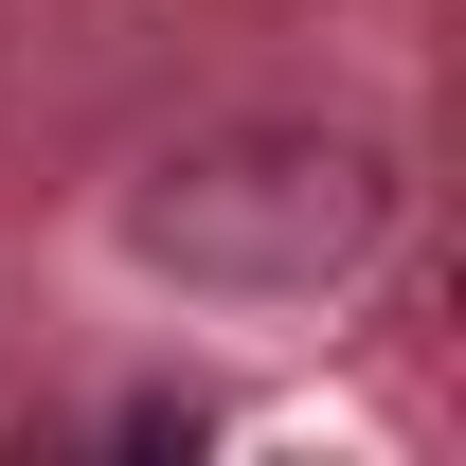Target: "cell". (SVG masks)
I'll list each match as a JSON object with an SVG mask.
<instances>
[{
	"mask_svg": "<svg viewBox=\"0 0 466 466\" xmlns=\"http://www.w3.org/2000/svg\"><path fill=\"white\" fill-rule=\"evenodd\" d=\"M395 144L377 126H198L126 179V269H162L198 305H323L395 251Z\"/></svg>",
	"mask_w": 466,
	"mask_h": 466,
	"instance_id": "1",
	"label": "cell"
}]
</instances>
